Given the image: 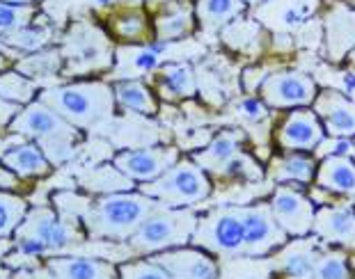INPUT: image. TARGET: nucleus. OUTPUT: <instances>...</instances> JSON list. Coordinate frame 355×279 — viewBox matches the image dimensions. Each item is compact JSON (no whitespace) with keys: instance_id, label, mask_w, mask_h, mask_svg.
Here are the masks:
<instances>
[{"instance_id":"f257e3e1","label":"nucleus","mask_w":355,"mask_h":279,"mask_svg":"<svg viewBox=\"0 0 355 279\" xmlns=\"http://www.w3.org/2000/svg\"><path fill=\"white\" fill-rule=\"evenodd\" d=\"M161 206L149 195L135 190L96 195L83 215V229L87 240H110V243H126L140 224Z\"/></svg>"},{"instance_id":"f03ea898","label":"nucleus","mask_w":355,"mask_h":279,"mask_svg":"<svg viewBox=\"0 0 355 279\" xmlns=\"http://www.w3.org/2000/svg\"><path fill=\"white\" fill-rule=\"evenodd\" d=\"M37 99L46 103L49 108L62 115L67 122L80 131H89V128L108 122L117 110L112 85L99 78L71 80L64 85L46 87L42 89Z\"/></svg>"},{"instance_id":"7ed1b4c3","label":"nucleus","mask_w":355,"mask_h":279,"mask_svg":"<svg viewBox=\"0 0 355 279\" xmlns=\"http://www.w3.org/2000/svg\"><path fill=\"white\" fill-rule=\"evenodd\" d=\"M10 133L24 135L26 140H33L35 145H40L55 168L69 163L83 142L80 128L69 124L62 115H58L55 110L40 99L21 108L17 119L10 124Z\"/></svg>"},{"instance_id":"20e7f679","label":"nucleus","mask_w":355,"mask_h":279,"mask_svg":"<svg viewBox=\"0 0 355 279\" xmlns=\"http://www.w3.org/2000/svg\"><path fill=\"white\" fill-rule=\"evenodd\" d=\"M12 238L17 243V250L24 256H30V259L60 254L73 243L87 240L80 222L67 220L51 206L28 208L24 222L19 224Z\"/></svg>"},{"instance_id":"39448f33","label":"nucleus","mask_w":355,"mask_h":279,"mask_svg":"<svg viewBox=\"0 0 355 279\" xmlns=\"http://www.w3.org/2000/svg\"><path fill=\"white\" fill-rule=\"evenodd\" d=\"M64 60L62 76H99L115 66L117 48L105 28L92 21H73L60 44Z\"/></svg>"},{"instance_id":"423d86ee","label":"nucleus","mask_w":355,"mask_h":279,"mask_svg":"<svg viewBox=\"0 0 355 279\" xmlns=\"http://www.w3.org/2000/svg\"><path fill=\"white\" fill-rule=\"evenodd\" d=\"M200 215L195 213L193 206L175 208L161 204L140 229L126 240L128 250L140 256H152L165 250H175V247L191 245L193 233L198 229Z\"/></svg>"},{"instance_id":"0eeeda50","label":"nucleus","mask_w":355,"mask_h":279,"mask_svg":"<svg viewBox=\"0 0 355 279\" xmlns=\"http://www.w3.org/2000/svg\"><path fill=\"white\" fill-rule=\"evenodd\" d=\"M138 190L165 206L186 208L207 201L214 195V179L191 156H181L165 174L138 186Z\"/></svg>"},{"instance_id":"6e6552de","label":"nucleus","mask_w":355,"mask_h":279,"mask_svg":"<svg viewBox=\"0 0 355 279\" xmlns=\"http://www.w3.org/2000/svg\"><path fill=\"white\" fill-rule=\"evenodd\" d=\"M191 245L207 250L218 259H243V206H216L200 215Z\"/></svg>"},{"instance_id":"1a4fd4ad","label":"nucleus","mask_w":355,"mask_h":279,"mask_svg":"<svg viewBox=\"0 0 355 279\" xmlns=\"http://www.w3.org/2000/svg\"><path fill=\"white\" fill-rule=\"evenodd\" d=\"M319 94L316 80L305 71L284 69L268 73L259 85V99L270 110H293L312 108Z\"/></svg>"},{"instance_id":"9d476101","label":"nucleus","mask_w":355,"mask_h":279,"mask_svg":"<svg viewBox=\"0 0 355 279\" xmlns=\"http://www.w3.org/2000/svg\"><path fill=\"white\" fill-rule=\"evenodd\" d=\"M243 233H245L243 259L270 256L291 240L286 236V231L277 224L268 201H254L250 206H243Z\"/></svg>"},{"instance_id":"9b49d317","label":"nucleus","mask_w":355,"mask_h":279,"mask_svg":"<svg viewBox=\"0 0 355 279\" xmlns=\"http://www.w3.org/2000/svg\"><path fill=\"white\" fill-rule=\"evenodd\" d=\"M181 158V149L175 145H152V147H135L124 149L112 156V165L128 177L133 183H149L165 174L172 165Z\"/></svg>"},{"instance_id":"f8f14e48","label":"nucleus","mask_w":355,"mask_h":279,"mask_svg":"<svg viewBox=\"0 0 355 279\" xmlns=\"http://www.w3.org/2000/svg\"><path fill=\"white\" fill-rule=\"evenodd\" d=\"M268 204H270V210H273L277 224L286 231L289 238L312 236L316 206L309 195L298 190L296 186L282 183V186H275Z\"/></svg>"},{"instance_id":"ddd939ff","label":"nucleus","mask_w":355,"mask_h":279,"mask_svg":"<svg viewBox=\"0 0 355 279\" xmlns=\"http://www.w3.org/2000/svg\"><path fill=\"white\" fill-rule=\"evenodd\" d=\"M326 138L319 115L312 108H293L273 131V140L282 152H307L314 149Z\"/></svg>"},{"instance_id":"4468645a","label":"nucleus","mask_w":355,"mask_h":279,"mask_svg":"<svg viewBox=\"0 0 355 279\" xmlns=\"http://www.w3.org/2000/svg\"><path fill=\"white\" fill-rule=\"evenodd\" d=\"M323 247L326 243L314 233L305 238H291L275 254H270V275L277 279H314V266Z\"/></svg>"},{"instance_id":"2eb2a0df","label":"nucleus","mask_w":355,"mask_h":279,"mask_svg":"<svg viewBox=\"0 0 355 279\" xmlns=\"http://www.w3.org/2000/svg\"><path fill=\"white\" fill-rule=\"evenodd\" d=\"M149 259L168 270L172 279H220V259L195 245L158 252Z\"/></svg>"},{"instance_id":"dca6fc26","label":"nucleus","mask_w":355,"mask_h":279,"mask_svg":"<svg viewBox=\"0 0 355 279\" xmlns=\"http://www.w3.org/2000/svg\"><path fill=\"white\" fill-rule=\"evenodd\" d=\"M355 48V10L349 3H330L323 12V55L342 62Z\"/></svg>"},{"instance_id":"f3484780","label":"nucleus","mask_w":355,"mask_h":279,"mask_svg":"<svg viewBox=\"0 0 355 279\" xmlns=\"http://www.w3.org/2000/svg\"><path fill=\"white\" fill-rule=\"evenodd\" d=\"M105 33L122 46H147L156 42L154 21L140 5H124L112 10L105 17Z\"/></svg>"},{"instance_id":"a211bd4d","label":"nucleus","mask_w":355,"mask_h":279,"mask_svg":"<svg viewBox=\"0 0 355 279\" xmlns=\"http://www.w3.org/2000/svg\"><path fill=\"white\" fill-rule=\"evenodd\" d=\"M312 110L319 115L323 131L330 138L355 140V101L339 89H319Z\"/></svg>"},{"instance_id":"6ab92c4d","label":"nucleus","mask_w":355,"mask_h":279,"mask_svg":"<svg viewBox=\"0 0 355 279\" xmlns=\"http://www.w3.org/2000/svg\"><path fill=\"white\" fill-rule=\"evenodd\" d=\"M312 233L326 245L355 250V210L344 204H323L316 208Z\"/></svg>"},{"instance_id":"aec40b11","label":"nucleus","mask_w":355,"mask_h":279,"mask_svg":"<svg viewBox=\"0 0 355 279\" xmlns=\"http://www.w3.org/2000/svg\"><path fill=\"white\" fill-rule=\"evenodd\" d=\"M243 147H245V133L239 131V128H225V131H220L209 140L207 147L191 154V158L216 183V181L223 179L227 165L234 161V156L243 152Z\"/></svg>"},{"instance_id":"412c9836","label":"nucleus","mask_w":355,"mask_h":279,"mask_svg":"<svg viewBox=\"0 0 355 279\" xmlns=\"http://www.w3.org/2000/svg\"><path fill=\"white\" fill-rule=\"evenodd\" d=\"M0 165H5L7 170H12L21 181H40L53 174L55 165L51 163V158L44 154L40 145H35L33 140H26L21 145H12L0 154Z\"/></svg>"},{"instance_id":"4be33fe9","label":"nucleus","mask_w":355,"mask_h":279,"mask_svg":"<svg viewBox=\"0 0 355 279\" xmlns=\"http://www.w3.org/2000/svg\"><path fill=\"white\" fill-rule=\"evenodd\" d=\"M154 92L161 101L179 103L198 94V76L191 62H168L154 71Z\"/></svg>"},{"instance_id":"5701e85b","label":"nucleus","mask_w":355,"mask_h":279,"mask_svg":"<svg viewBox=\"0 0 355 279\" xmlns=\"http://www.w3.org/2000/svg\"><path fill=\"white\" fill-rule=\"evenodd\" d=\"M314 183L323 192H332L337 197L355 204V161L344 154L321 158Z\"/></svg>"},{"instance_id":"b1692460","label":"nucleus","mask_w":355,"mask_h":279,"mask_svg":"<svg viewBox=\"0 0 355 279\" xmlns=\"http://www.w3.org/2000/svg\"><path fill=\"white\" fill-rule=\"evenodd\" d=\"M44 263L51 268L55 279H119V268L115 263L94 256L53 254L46 256Z\"/></svg>"},{"instance_id":"393cba45","label":"nucleus","mask_w":355,"mask_h":279,"mask_svg":"<svg viewBox=\"0 0 355 279\" xmlns=\"http://www.w3.org/2000/svg\"><path fill=\"white\" fill-rule=\"evenodd\" d=\"M316 158L307 152H282L279 156H273L266 165V179L273 183H312L316 177Z\"/></svg>"},{"instance_id":"a878e982","label":"nucleus","mask_w":355,"mask_h":279,"mask_svg":"<svg viewBox=\"0 0 355 279\" xmlns=\"http://www.w3.org/2000/svg\"><path fill=\"white\" fill-rule=\"evenodd\" d=\"M154 21V35L156 42H177L184 37H191L195 33V3L188 0H177V3H168L163 10L156 12Z\"/></svg>"},{"instance_id":"bb28decb","label":"nucleus","mask_w":355,"mask_h":279,"mask_svg":"<svg viewBox=\"0 0 355 279\" xmlns=\"http://www.w3.org/2000/svg\"><path fill=\"white\" fill-rule=\"evenodd\" d=\"M112 92H115V103L119 110L133 112L140 117H154L158 115V96L145 80L140 78H124L112 82Z\"/></svg>"},{"instance_id":"cd10ccee","label":"nucleus","mask_w":355,"mask_h":279,"mask_svg":"<svg viewBox=\"0 0 355 279\" xmlns=\"http://www.w3.org/2000/svg\"><path fill=\"white\" fill-rule=\"evenodd\" d=\"M248 5L243 0H198L195 19L204 33H220L234 19L243 17Z\"/></svg>"},{"instance_id":"c85d7f7f","label":"nucleus","mask_w":355,"mask_h":279,"mask_svg":"<svg viewBox=\"0 0 355 279\" xmlns=\"http://www.w3.org/2000/svg\"><path fill=\"white\" fill-rule=\"evenodd\" d=\"M14 69L21 71L24 76L40 80V78H53L60 76L64 69V60H62V51L58 48H42L35 53H28L26 57H21L19 62H14Z\"/></svg>"},{"instance_id":"c756f323","label":"nucleus","mask_w":355,"mask_h":279,"mask_svg":"<svg viewBox=\"0 0 355 279\" xmlns=\"http://www.w3.org/2000/svg\"><path fill=\"white\" fill-rule=\"evenodd\" d=\"M40 82L24 76L21 71H17L12 66V69L7 71H0V96H3L5 101H12L17 105H28L33 103L37 96H40Z\"/></svg>"},{"instance_id":"7c9ffc66","label":"nucleus","mask_w":355,"mask_h":279,"mask_svg":"<svg viewBox=\"0 0 355 279\" xmlns=\"http://www.w3.org/2000/svg\"><path fill=\"white\" fill-rule=\"evenodd\" d=\"M223 42L232 51H245V53H259V48L252 46L254 42H261V26L254 21L234 19L232 24L223 28Z\"/></svg>"},{"instance_id":"2f4dec72","label":"nucleus","mask_w":355,"mask_h":279,"mask_svg":"<svg viewBox=\"0 0 355 279\" xmlns=\"http://www.w3.org/2000/svg\"><path fill=\"white\" fill-rule=\"evenodd\" d=\"M314 279H353L346 250L332 245L323 247L314 266Z\"/></svg>"},{"instance_id":"473e14b6","label":"nucleus","mask_w":355,"mask_h":279,"mask_svg":"<svg viewBox=\"0 0 355 279\" xmlns=\"http://www.w3.org/2000/svg\"><path fill=\"white\" fill-rule=\"evenodd\" d=\"M28 201L17 192L0 190V238H12L28 213Z\"/></svg>"},{"instance_id":"72a5a7b5","label":"nucleus","mask_w":355,"mask_h":279,"mask_svg":"<svg viewBox=\"0 0 355 279\" xmlns=\"http://www.w3.org/2000/svg\"><path fill=\"white\" fill-rule=\"evenodd\" d=\"M5 46L17 48V51H26V53H35L46 48L51 44V30L37 24H30L26 28L17 30V33H10L5 37H0Z\"/></svg>"},{"instance_id":"f704fd0d","label":"nucleus","mask_w":355,"mask_h":279,"mask_svg":"<svg viewBox=\"0 0 355 279\" xmlns=\"http://www.w3.org/2000/svg\"><path fill=\"white\" fill-rule=\"evenodd\" d=\"M37 14H40V5H14L0 0V37L35 24Z\"/></svg>"},{"instance_id":"c9c22d12","label":"nucleus","mask_w":355,"mask_h":279,"mask_svg":"<svg viewBox=\"0 0 355 279\" xmlns=\"http://www.w3.org/2000/svg\"><path fill=\"white\" fill-rule=\"evenodd\" d=\"M119 279H172L163 266H158L154 259H135L119 263Z\"/></svg>"},{"instance_id":"e433bc0d","label":"nucleus","mask_w":355,"mask_h":279,"mask_svg":"<svg viewBox=\"0 0 355 279\" xmlns=\"http://www.w3.org/2000/svg\"><path fill=\"white\" fill-rule=\"evenodd\" d=\"M239 115L250 119V122H259V119L266 117L268 112V105L263 103L261 99H254V96H248V99H241L239 101Z\"/></svg>"},{"instance_id":"4c0bfd02","label":"nucleus","mask_w":355,"mask_h":279,"mask_svg":"<svg viewBox=\"0 0 355 279\" xmlns=\"http://www.w3.org/2000/svg\"><path fill=\"white\" fill-rule=\"evenodd\" d=\"M19 112H21V105L12 103V101H5L3 96H0V133L10 131V124L17 119Z\"/></svg>"},{"instance_id":"58836bf2","label":"nucleus","mask_w":355,"mask_h":279,"mask_svg":"<svg viewBox=\"0 0 355 279\" xmlns=\"http://www.w3.org/2000/svg\"><path fill=\"white\" fill-rule=\"evenodd\" d=\"M12 279H55V275L51 273V268L44 263V266H35V268H21L14 270Z\"/></svg>"},{"instance_id":"ea45409f","label":"nucleus","mask_w":355,"mask_h":279,"mask_svg":"<svg viewBox=\"0 0 355 279\" xmlns=\"http://www.w3.org/2000/svg\"><path fill=\"white\" fill-rule=\"evenodd\" d=\"M24 183L17 174H14L12 170H7L5 165H0V190H10V192H14V190H19V186Z\"/></svg>"},{"instance_id":"a19ab883","label":"nucleus","mask_w":355,"mask_h":279,"mask_svg":"<svg viewBox=\"0 0 355 279\" xmlns=\"http://www.w3.org/2000/svg\"><path fill=\"white\" fill-rule=\"evenodd\" d=\"M12 62L10 60H7V55H3V53H0V71H7V69H12Z\"/></svg>"},{"instance_id":"79ce46f5","label":"nucleus","mask_w":355,"mask_h":279,"mask_svg":"<svg viewBox=\"0 0 355 279\" xmlns=\"http://www.w3.org/2000/svg\"><path fill=\"white\" fill-rule=\"evenodd\" d=\"M3 3H14V5H40L42 0H3Z\"/></svg>"},{"instance_id":"37998d69","label":"nucleus","mask_w":355,"mask_h":279,"mask_svg":"<svg viewBox=\"0 0 355 279\" xmlns=\"http://www.w3.org/2000/svg\"><path fill=\"white\" fill-rule=\"evenodd\" d=\"M346 62H349V69H351V71L355 73V48H353V51L349 53V57H346Z\"/></svg>"},{"instance_id":"c03bdc74","label":"nucleus","mask_w":355,"mask_h":279,"mask_svg":"<svg viewBox=\"0 0 355 279\" xmlns=\"http://www.w3.org/2000/svg\"><path fill=\"white\" fill-rule=\"evenodd\" d=\"M0 279H12V273H10V270H5V268H0Z\"/></svg>"},{"instance_id":"a18cd8bd","label":"nucleus","mask_w":355,"mask_h":279,"mask_svg":"<svg viewBox=\"0 0 355 279\" xmlns=\"http://www.w3.org/2000/svg\"><path fill=\"white\" fill-rule=\"evenodd\" d=\"M245 5H259V3H263V0H243Z\"/></svg>"},{"instance_id":"49530a36","label":"nucleus","mask_w":355,"mask_h":279,"mask_svg":"<svg viewBox=\"0 0 355 279\" xmlns=\"http://www.w3.org/2000/svg\"><path fill=\"white\" fill-rule=\"evenodd\" d=\"M96 3H99V5H108L110 0H96Z\"/></svg>"},{"instance_id":"de8ad7c7","label":"nucleus","mask_w":355,"mask_h":279,"mask_svg":"<svg viewBox=\"0 0 355 279\" xmlns=\"http://www.w3.org/2000/svg\"><path fill=\"white\" fill-rule=\"evenodd\" d=\"M263 3H270V0H263Z\"/></svg>"}]
</instances>
